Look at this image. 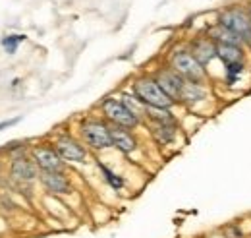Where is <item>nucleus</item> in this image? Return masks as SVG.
<instances>
[{"label":"nucleus","instance_id":"obj_1","mask_svg":"<svg viewBox=\"0 0 251 238\" xmlns=\"http://www.w3.org/2000/svg\"><path fill=\"white\" fill-rule=\"evenodd\" d=\"M133 95L145 105V107H158V109H170L174 101L160 89L157 80L153 78H139L133 84Z\"/></svg>","mask_w":251,"mask_h":238},{"label":"nucleus","instance_id":"obj_2","mask_svg":"<svg viewBox=\"0 0 251 238\" xmlns=\"http://www.w3.org/2000/svg\"><path fill=\"white\" fill-rule=\"evenodd\" d=\"M219 24L236 33L244 43L251 45V18L242 8H228L219 16Z\"/></svg>","mask_w":251,"mask_h":238},{"label":"nucleus","instance_id":"obj_3","mask_svg":"<svg viewBox=\"0 0 251 238\" xmlns=\"http://www.w3.org/2000/svg\"><path fill=\"white\" fill-rule=\"evenodd\" d=\"M172 70L178 72L186 82H203L205 80V66H201L195 57L189 51H180L174 53L172 57Z\"/></svg>","mask_w":251,"mask_h":238},{"label":"nucleus","instance_id":"obj_4","mask_svg":"<svg viewBox=\"0 0 251 238\" xmlns=\"http://www.w3.org/2000/svg\"><path fill=\"white\" fill-rule=\"evenodd\" d=\"M81 138L83 142L93 149H106L112 146L110 128L100 120H85L81 124Z\"/></svg>","mask_w":251,"mask_h":238},{"label":"nucleus","instance_id":"obj_5","mask_svg":"<svg viewBox=\"0 0 251 238\" xmlns=\"http://www.w3.org/2000/svg\"><path fill=\"white\" fill-rule=\"evenodd\" d=\"M102 113L114 126H120L126 130H131L139 124V119L126 107L120 99H104L102 101Z\"/></svg>","mask_w":251,"mask_h":238},{"label":"nucleus","instance_id":"obj_6","mask_svg":"<svg viewBox=\"0 0 251 238\" xmlns=\"http://www.w3.org/2000/svg\"><path fill=\"white\" fill-rule=\"evenodd\" d=\"M155 80H157V84L160 86V89L164 91L172 101H180V93H182V88H184L186 80L178 72H174L172 68L158 70Z\"/></svg>","mask_w":251,"mask_h":238},{"label":"nucleus","instance_id":"obj_7","mask_svg":"<svg viewBox=\"0 0 251 238\" xmlns=\"http://www.w3.org/2000/svg\"><path fill=\"white\" fill-rule=\"evenodd\" d=\"M33 161L41 171H47V173H62L64 169V159L54 148H43V146L35 148Z\"/></svg>","mask_w":251,"mask_h":238},{"label":"nucleus","instance_id":"obj_8","mask_svg":"<svg viewBox=\"0 0 251 238\" xmlns=\"http://www.w3.org/2000/svg\"><path fill=\"white\" fill-rule=\"evenodd\" d=\"M54 149L58 151V155L62 157L64 161H72V163H83L85 157H87L85 148H83L77 140H74V138H70V136L58 138L56 144H54Z\"/></svg>","mask_w":251,"mask_h":238},{"label":"nucleus","instance_id":"obj_9","mask_svg":"<svg viewBox=\"0 0 251 238\" xmlns=\"http://www.w3.org/2000/svg\"><path fill=\"white\" fill-rule=\"evenodd\" d=\"M195 60L201 64V66H207L211 60L217 57V45L209 39V37H203V39H197L189 51Z\"/></svg>","mask_w":251,"mask_h":238},{"label":"nucleus","instance_id":"obj_10","mask_svg":"<svg viewBox=\"0 0 251 238\" xmlns=\"http://www.w3.org/2000/svg\"><path fill=\"white\" fill-rule=\"evenodd\" d=\"M41 182L50 194H68L70 192V182L64 173H41Z\"/></svg>","mask_w":251,"mask_h":238},{"label":"nucleus","instance_id":"obj_11","mask_svg":"<svg viewBox=\"0 0 251 238\" xmlns=\"http://www.w3.org/2000/svg\"><path fill=\"white\" fill-rule=\"evenodd\" d=\"M110 136H112V146L116 149H120L122 153H133L137 149L135 138L126 128H120V126L110 128Z\"/></svg>","mask_w":251,"mask_h":238},{"label":"nucleus","instance_id":"obj_12","mask_svg":"<svg viewBox=\"0 0 251 238\" xmlns=\"http://www.w3.org/2000/svg\"><path fill=\"white\" fill-rule=\"evenodd\" d=\"M12 177L16 180L31 182L37 177V165H35V161H29L25 157L14 159V163H12Z\"/></svg>","mask_w":251,"mask_h":238},{"label":"nucleus","instance_id":"obj_13","mask_svg":"<svg viewBox=\"0 0 251 238\" xmlns=\"http://www.w3.org/2000/svg\"><path fill=\"white\" fill-rule=\"evenodd\" d=\"M209 39H211L215 45H242V43H244L236 33L226 30V28L220 26V24L213 26V28L209 30Z\"/></svg>","mask_w":251,"mask_h":238},{"label":"nucleus","instance_id":"obj_14","mask_svg":"<svg viewBox=\"0 0 251 238\" xmlns=\"http://www.w3.org/2000/svg\"><path fill=\"white\" fill-rule=\"evenodd\" d=\"M217 57L226 66L238 64V62H244V49L242 45H217Z\"/></svg>","mask_w":251,"mask_h":238},{"label":"nucleus","instance_id":"obj_15","mask_svg":"<svg viewBox=\"0 0 251 238\" xmlns=\"http://www.w3.org/2000/svg\"><path fill=\"white\" fill-rule=\"evenodd\" d=\"M205 97H207V89L199 82H186L180 93V101L184 103H197V101H203Z\"/></svg>","mask_w":251,"mask_h":238},{"label":"nucleus","instance_id":"obj_16","mask_svg":"<svg viewBox=\"0 0 251 238\" xmlns=\"http://www.w3.org/2000/svg\"><path fill=\"white\" fill-rule=\"evenodd\" d=\"M151 132L158 144L166 146L176 138V124H164V122H151Z\"/></svg>","mask_w":251,"mask_h":238},{"label":"nucleus","instance_id":"obj_17","mask_svg":"<svg viewBox=\"0 0 251 238\" xmlns=\"http://www.w3.org/2000/svg\"><path fill=\"white\" fill-rule=\"evenodd\" d=\"M145 117L151 122H164V124H174V117L168 109H158V107H147Z\"/></svg>","mask_w":251,"mask_h":238},{"label":"nucleus","instance_id":"obj_18","mask_svg":"<svg viewBox=\"0 0 251 238\" xmlns=\"http://www.w3.org/2000/svg\"><path fill=\"white\" fill-rule=\"evenodd\" d=\"M122 103H124L126 107H127V109H129V111H131V113H133L137 119H141V117L145 115V111H147V107H145V105H143V103H141V101H139L135 95H133V97L124 95V97H122Z\"/></svg>","mask_w":251,"mask_h":238},{"label":"nucleus","instance_id":"obj_19","mask_svg":"<svg viewBox=\"0 0 251 238\" xmlns=\"http://www.w3.org/2000/svg\"><path fill=\"white\" fill-rule=\"evenodd\" d=\"M99 169H100V173L104 175V180L110 184V188H114V190H120L122 186H124V180L120 178L116 173H112L106 165H102V163H99Z\"/></svg>","mask_w":251,"mask_h":238},{"label":"nucleus","instance_id":"obj_20","mask_svg":"<svg viewBox=\"0 0 251 238\" xmlns=\"http://www.w3.org/2000/svg\"><path fill=\"white\" fill-rule=\"evenodd\" d=\"M24 41H25V35H8V37H4L2 47L6 49L8 55H14L18 51V45L24 43Z\"/></svg>","mask_w":251,"mask_h":238},{"label":"nucleus","instance_id":"obj_21","mask_svg":"<svg viewBox=\"0 0 251 238\" xmlns=\"http://www.w3.org/2000/svg\"><path fill=\"white\" fill-rule=\"evenodd\" d=\"M244 74V62H238V64H228L226 66V76H228V82L234 84L238 80V76Z\"/></svg>","mask_w":251,"mask_h":238},{"label":"nucleus","instance_id":"obj_22","mask_svg":"<svg viewBox=\"0 0 251 238\" xmlns=\"http://www.w3.org/2000/svg\"><path fill=\"white\" fill-rule=\"evenodd\" d=\"M226 233H228V237L230 238H242V231H240L238 227H230Z\"/></svg>","mask_w":251,"mask_h":238},{"label":"nucleus","instance_id":"obj_23","mask_svg":"<svg viewBox=\"0 0 251 238\" xmlns=\"http://www.w3.org/2000/svg\"><path fill=\"white\" fill-rule=\"evenodd\" d=\"M20 117L18 119H12V120H6V122H0V130H4V128H10V126H14V124H18L20 122Z\"/></svg>","mask_w":251,"mask_h":238},{"label":"nucleus","instance_id":"obj_24","mask_svg":"<svg viewBox=\"0 0 251 238\" xmlns=\"http://www.w3.org/2000/svg\"><path fill=\"white\" fill-rule=\"evenodd\" d=\"M248 14H250V18H251V6H250V10H248Z\"/></svg>","mask_w":251,"mask_h":238}]
</instances>
